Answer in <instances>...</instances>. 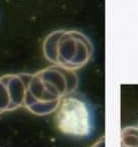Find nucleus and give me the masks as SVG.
<instances>
[{"mask_svg":"<svg viewBox=\"0 0 138 147\" xmlns=\"http://www.w3.org/2000/svg\"><path fill=\"white\" fill-rule=\"evenodd\" d=\"M79 78L75 71L51 65L33 74L27 87L24 107L37 116L55 112L65 97L78 88Z\"/></svg>","mask_w":138,"mask_h":147,"instance_id":"f257e3e1","label":"nucleus"},{"mask_svg":"<svg viewBox=\"0 0 138 147\" xmlns=\"http://www.w3.org/2000/svg\"><path fill=\"white\" fill-rule=\"evenodd\" d=\"M43 51L49 63L76 71L91 59L93 45L90 39L80 31L60 29L45 37Z\"/></svg>","mask_w":138,"mask_h":147,"instance_id":"f03ea898","label":"nucleus"},{"mask_svg":"<svg viewBox=\"0 0 138 147\" xmlns=\"http://www.w3.org/2000/svg\"><path fill=\"white\" fill-rule=\"evenodd\" d=\"M55 124L62 133L76 137H85L92 131V117L88 105L82 99L67 96L55 111Z\"/></svg>","mask_w":138,"mask_h":147,"instance_id":"7ed1b4c3","label":"nucleus"},{"mask_svg":"<svg viewBox=\"0 0 138 147\" xmlns=\"http://www.w3.org/2000/svg\"><path fill=\"white\" fill-rule=\"evenodd\" d=\"M31 74H9L0 77V115L24 106Z\"/></svg>","mask_w":138,"mask_h":147,"instance_id":"20e7f679","label":"nucleus"},{"mask_svg":"<svg viewBox=\"0 0 138 147\" xmlns=\"http://www.w3.org/2000/svg\"><path fill=\"white\" fill-rule=\"evenodd\" d=\"M121 147H138V127L128 126L122 129Z\"/></svg>","mask_w":138,"mask_h":147,"instance_id":"39448f33","label":"nucleus"},{"mask_svg":"<svg viewBox=\"0 0 138 147\" xmlns=\"http://www.w3.org/2000/svg\"><path fill=\"white\" fill-rule=\"evenodd\" d=\"M92 147H105V137H101Z\"/></svg>","mask_w":138,"mask_h":147,"instance_id":"423d86ee","label":"nucleus"},{"mask_svg":"<svg viewBox=\"0 0 138 147\" xmlns=\"http://www.w3.org/2000/svg\"><path fill=\"white\" fill-rule=\"evenodd\" d=\"M137 127H138V125H137Z\"/></svg>","mask_w":138,"mask_h":147,"instance_id":"0eeeda50","label":"nucleus"}]
</instances>
